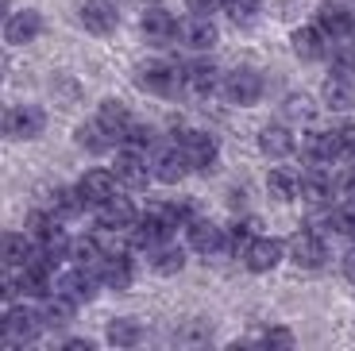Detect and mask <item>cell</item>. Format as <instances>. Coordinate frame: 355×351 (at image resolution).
<instances>
[{"mask_svg":"<svg viewBox=\"0 0 355 351\" xmlns=\"http://www.w3.org/2000/svg\"><path fill=\"white\" fill-rule=\"evenodd\" d=\"M135 81L147 93H155V97H170L178 89H186V74L178 70V66H170V62H143L139 70H135Z\"/></svg>","mask_w":355,"mask_h":351,"instance_id":"1","label":"cell"},{"mask_svg":"<svg viewBox=\"0 0 355 351\" xmlns=\"http://www.w3.org/2000/svg\"><path fill=\"white\" fill-rule=\"evenodd\" d=\"M112 174H116V185H124V189H143V185L151 182V162L143 158L139 147H124L112 162Z\"/></svg>","mask_w":355,"mask_h":351,"instance_id":"2","label":"cell"},{"mask_svg":"<svg viewBox=\"0 0 355 351\" xmlns=\"http://www.w3.org/2000/svg\"><path fill=\"white\" fill-rule=\"evenodd\" d=\"M39 332H43V316H39L35 309L16 305V309H8V313H4V340H12V343H31Z\"/></svg>","mask_w":355,"mask_h":351,"instance_id":"3","label":"cell"},{"mask_svg":"<svg viewBox=\"0 0 355 351\" xmlns=\"http://www.w3.org/2000/svg\"><path fill=\"white\" fill-rule=\"evenodd\" d=\"M220 89L232 105H255V101L263 97V78H259L255 70H232L228 78L220 81Z\"/></svg>","mask_w":355,"mask_h":351,"instance_id":"4","label":"cell"},{"mask_svg":"<svg viewBox=\"0 0 355 351\" xmlns=\"http://www.w3.org/2000/svg\"><path fill=\"white\" fill-rule=\"evenodd\" d=\"M178 151L189 162V170H209L216 162V139L205 132H186L178 139Z\"/></svg>","mask_w":355,"mask_h":351,"instance_id":"5","label":"cell"},{"mask_svg":"<svg viewBox=\"0 0 355 351\" xmlns=\"http://www.w3.org/2000/svg\"><path fill=\"white\" fill-rule=\"evenodd\" d=\"M290 259L302 266V271H320V266H324V259H329L324 239H320L317 232H297V236L290 239Z\"/></svg>","mask_w":355,"mask_h":351,"instance_id":"6","label":"cell"},{"mask_svg":"<svg viewBox=\"0 0 355 351\" xmlns=\"http://www.w3.org/2000/svg\"><path fill=\"white\" fill-rule=\"evenodd\" d=\"M116 24H120V12L112 0H85L81 4V27L89 35H112Z\"/></svg>","mask_w":355,"mask_h":351,"instance_id":"7","label":"cell"},{"mask_svg":"<svg viewBox=\"0 0 355 351\" xmlns=\"http://www.w3.org/2000/svg\"><path fill=\"white\" fill-rule=\"evenodd\" d=\"M46 132V112L39 105H19L8 112V135L12 139H39Z\"/></svg>","mask_w":355,"mask_h":351,"instance_id":"8","label":"cell"},{"mask_svg":"<svg viewBox=\"0 0 355 351\" xmlns=\"http://www.w3.org/2000/svg\"><path fill=\"white\" fill-rule=\"evenodd\" d=\"M243 263H248V271H255V274L275 271V266L282 263V243L270 239V236H255V239H251V247L243 251Z\"/></svg>","mask_w":355,"mask_h":351,"instance_id":"9","label":"cell"},{"mask_svg":"<svg viewBox=\"0 0 355 351\" xmlns=\"http://www.w3.org/2000/svg\"><path fill=\"white\" fill-rule=\"evenodd\" d=\"M135 220L139 216H135V205L128 201V197H108V201L97 209V224L105 232H128Z\"/></svg>","mask_w":355,"mask_h":351,"instance_id":"10","label":"cell"},{"mask_svg":"<svg viewBox=\"0 0 355 351\" xmlns=\"http://www.w3.org/2000/svg\"><path fill=\"white\" fill-rule=\"evenodd\" d=\"M58 293L70 298L73 305H85V301H93V293H97V274L73 266V271H66L62 278H58Z\"/></svg>","mask_w":355,"mask_h":351,"instance_id":"11","label":"cell"},{"mask_svg":"<svg viewBox=\"0 0 355 351\" xmlns=\"http://www.w3.org/2000/svg\"><path fill=\"white\" fill-rule=\"evenodd\" d=\"M78 189H81V197H85L89 209H101L108 197H116V174L112 170H89V174L78 182Z\"/></svg>","mask_w":355,"mask_h":351,"instance_id":"12","label":"cell"},{"mask_svg":"<svg viewBox=\"0 0 355 351\" xmlns=\"http://www.w3.org/2000/svg\"><path fill=\"white\" fill-rule=\"evenodd\" d=\"M290 43H293V54H297L302 62H320L324 54H329V35H324L317 24L297 27V31L290 35Z\"/></svg>","mask_w":355,"mask_h":351,"instance_id":"13","label":"cell"},{"mask_svg":"<svg viewBox=\"0 0 355 351\" xmlns=\"http://www.w3.org/2000/svg\"><path fill=\"white\" fill-rule=\"evenodd\" d=\"M336 155H340L336 132H313V135H305V143H302L305 166H329Z\"/></svg>","mask_w":355,"mask_h":351,"instance_id":"14","label":"cell"},{"mask_svg":"<svg viewBox=\"0 0 355 351\" xmlns=\"http://www.w3.org/2000/svg\"><path fill=\"white\" fill-rule=\"evenodd\" d=\"M186 174H189V162L182 158V151H178V147L155 151V158H151V178H155V182L174 185V182H182Z\"/></svg>","mask_w":355,"mask_h":351,"instance_id":"15","label":"cell"},{"mask_svg":"<svg viewBox=\"0 0 355 351\" xmlns=\"http://www.w3.org/2000/svg\"><path fill=\"white\" fill-rule=\"evenodd\" d=\"M43 31V16L39 12H8V19H4V39L8 43H16V46H24V43H31V39Z\"/></svg>","mask_w":355,"mask_h":351,"instance_id":"16","label":"cell"},{"mask_svg":"<svg viewBox=\"0 0 355 351\" xmlns=\"http://www.w3.org/2000/svg\"><path fill=\"white\" fill-rule=\"evenodd\" d=\"M352 24H355L352 12H347L340 0H324V4L317 8V27H320L329 39H344L347 31H352Z\"/></svg>","mask_w":355,"mask_h":351,"instance_id":"17","label":"cell"},{"mask_svg":"<svg viewBox=\"0 0 355 351\" xmlns=\"http://www.w3.org/2000/svg\"><path fill=\"white\" fill-rule=\"evenodd\" d=\"M189 247L197 255H216L224 251V228H216L213 220H189Z\"/></svg>","mask_w":355,"mask_h":351,"instance_id":"18","label":"cell"},{"mask_svg":"<svg viewBox=\"0 0 355 351\" xmlns=\"http://www.w3.org/2000/svg\"><path fill=\"white\" fill-rule=\"evenodd\" d=\"M135 278L132 271V259H124V255H105L97 266V282H105L108 290H128Z\"/></svg>","mask_w":355,"mask_h":351,"instance_id":"19","label":"cell"},{"mask_svg":"<svg viewBox=\"0 0 355 351\" xmlns=\"http://www.w3.org/2000/svg\"><path fill=\"white\" fill-rule=\"evenodd\" d=\"M178 39H186V46L193 51H209L216 46V24L209 16H193L189 24H178Z\"/></svg>","mask_w":355,"mask_h":351,"instance_id":"20","label":"cell"},{"mask_svg":"<svg viewBox=\"0 0 355 351\" xmlns=\"http://www.w3.org/2000/svg\"><path fill=\"white\" fill-rule=\"evenodd\" d=\"M143 35L151 39V43H174L178 39V19L170 16L166 8H151L147 16H143Z\"/></svg>","mask_w":355,"mask_h":351,"instance_id":"21","label":"cell"},{"mask_svg":"<svg viewBox=\"0 0 355 351\" xmlns=\"http://www.w3.org/2000/svg\"><path fill=\"white\" fill-rule=\"evenodd\" d=\"M259 151L266 158H286L293 151V135L286 123H266L263 132H259Z\"/></svg>","mask_w":355,"mask_h":351,"instance_id":"22","label":"cell"},{"mask_svg":"<svg viewBox=\"0 0 355 351\" xmlns=\"http://www.w3.org/2000/svg\"><path fill=\"white\" fill-rule=\"evenodd\" d=\"M31 251H35V239L27 232H12V236L0 239V263L4 266H27Z\"/></svg>","mask_w":355,"mask_h":351,"instance_id":"23","label":"cell"},{"mask_svg":"<svg viewBox=\"0 0 355 351\" xmlns=\"http://www.w3.org/2000/svg\"><path fill=\"white\" fill-rule=\"evenodd\" d=\"M73 301L62 298V293H46L43 298V309H39V316H43V328H62L73 320Z\"/></svg>","mask_w":355,"mask_h":351,"instance_id":"24","label":"cell"},{"mask_svg":"<svg viewBox=\"0 0 355 351\" xmlns=\"http://www.w3.org/2000/svg\"><path fill=\"white\" fill-rule=\"evenodd\" d=\"M320 97H324V105L329 108H355V85L352 78H344V74H332L329 81H324V89H320Z\"/></svg>","mask_w":355,"mask_h":351,"instance_id":"25","label":"cell"},{"mask_svg":"<svg viewBox=\"0 0 355 351\" xmlns=\"http://www.w3.org/2000/svg\"><path fill=\"white\" fill-rule=\"evenodd\" d=\"M97 123L105 128L108 135H112V139H124V132L132 128V112H128L120 101H105V105H101V112H97Z\"/></svg>","mask_w":355,"mask_h":351,"instance_id":"26","label":"cell"},{"mask_svg":"<svg viewBox=\"0 0 355 351\" xmlns=\"http://www.w3.org/2000/svg\"><path fill=\"white\" fill-rule=\"evenodd\" d=\"M186 89L189 93H213L216 85H220V70H216V66H209V62H193V66H186Z\"/></svg>","mask_w":355,"mask_h":351,"instance_id":"27","label":"cell"},{"mask_svg":"<svg viewBox=\"0 0 355 351\" xmlns=\"http://www.w3.org/2000/svg\"><path fill=\"white\" fill-rule=\"evenodd\" d=\"M73 259V266H81V271H97L101 259H105V251H101V243L93 236H81V239H70V251H66Z\"/></svg>","mask_w":355,"mask_h":351,"instance_id":"28","label":"cell"},{"mask_svg":"<svg viewBox=\"0 0 355 351\" xmlns=\"http://www.w3.org/2000/svg\"><path fill=\"white\" fill-rule=\"evenodd\" d=\"M266 189H270V197H275V201H293V197L302 194V182H297V178L290 174V170H270V174H266Z\"/></svg>","mask_w":355,"mask_h":351,"instance_id":"29","label":"cell"},{"mask_svg":"<svg viewBox=\"0 0 355 351\" xmlns=\"http://www.w3.org/2000/svg\"><path fill=\"white\" fill-rule=\"evenodd\" d=\"M151 266H155V274H178L186 266V251L159 243V247H151Z\"/></svg>","mask_w":355,"mask_h":351,"instance_id":"30","label":"cell"},{"mask_svg":"<svg viewBox=\"0 0 355 351\" xmlns=\"http://www.w3.org/2000/svg\"><path fill=\"white\" fill-rule=\"evenodd\" d=\"M302 194L309 205H324L332 197V182L320 174V166H309V174H305V182H302Z\"/></svg>","mask_w":355,"mask_h":351,"instance_id":"31","label":"cell"},{"mask_svg":"<svg viewBox=\"0 0 355 351\" xmlns=\"http://www.w3.org/2000/svg\"><path fill=\"white\" fill-rule=\"evenodd\" d=\"M78 143H81L85 151H93V155H105V151L112 147L116 139L105 132V128H101L97 120H93V123H81V128H78Z\"/></svg>","mask_w":355,"mask_h":351,"instance_id":"32","label":"cell"},{"mask_svg":"<svg viewBox=\"0 0 355 351\" xmlns=\"http://www.w3.org/2000/svg\"><path fill=\"white\" fill-rule=\"evenodd\" d=\"M139 340H143V328L135 320H128V316H120V320L108 325V343L112 348H135Z\"/></svg>","mask_w":355,"mask_h":351,"instance_id":"33","label":"cell"},{"mask_svg":"<svg viewBox=\"0 0 355 351\" xmlns=\"http://www.w3.org/2000/svg\"><path fill=\"white\" fill-rule=\"evenodd\" d=\"M329 228L344 239H355V201H344L336 212H329Z\"/></svg>","mask_w":355,"mask_h":351,"instance_id":"34","label":"cell"},{"mask_svg":"<svg viewBox=\"0 0 355 351\" xmlns=\"http://www.w3.org/2000/svg\"><path fill=\"white\" fill-rule=\"evenodd\" d=\"M54 209H58V216H62V220H70V216H81L89 205H85V197H81V189H58Z\"/></svg>","mask_w":355,"mask_h":351,"instance_id":"35","label":"cell"},{"mask_svg":"<svg viewBox=\"0 0 355 351\" xmlns=\"http://www.w3.org/2000/svg\"><path fill=\"white\" fill-rule=\"evenodd\" d=\"M251 239H255V224H236V228H228V236H224V247L243 259V251L251 247Z\"/></svg>","mask_w":355,"mask_h":351,"instance_id":"36","label":"cell"},{"mask_svg":"<svg viewBox=\"0 0 355 351\" xmlns=\"http://www.w3.org/2000/svg\"><path fill=\"white\" fill-rule=\"evenodd\" d=\"M220 4L228 8V16L236 24H255V16H259V0H220Z\"/></svg>","mask_w":355,"mask_h":351,"instance_id":"37","label":"cell"},{"mask_svg":"<svg viewBox=\"0 0 355 351\" xmlns=\"http://www.w3.org/2000/svg\"><path fill=\"white\" fill-rule=\"evenodd\" d=\"M332 74H344V78L355 74V46L352 43H340L336 51H332Z\"/></svg>","mask_w":355,"mask_h":351,"instance_id":"38","label":"cell"},{"mask_svg":"<svg viewBox=\"0 0 355 351\" xmlns=\"http://www.w3.org/2000/svg\"><path fill=\"white\" fill-rule=\"evenodd\" d=\"M263 343L266 348H293V332L290 328H270V332H263Z\"/></svg>","mask_w":355,"mask_h":351,"instance_id":"39","label":"cell"},{"mask_svg":"<svg viewBox=\"0 0 355 351\" xmlns=\"http://www.w3.org/2000/svg\"><path fill=\"white\" fill-rule=\"evenodd\" d=\"M336 143H340V155H355V123L340 128V132H336Z\"/></svg>","mask_w":355,"mask_h":351,"instance_id":"40","label":"cell"},{"mask_svg":"<svg viewBox=\"0 0 355 351\" xmlns=\"http://www.w3.org/2000/svg\"><path fill=\"white\" fill-rule=\"evenodd\" d=\"M16 293H19V282L8 271H0V301H12Z\"/></svg>","mask_w":355,"mask_h":351,"instance_id":"41","label":"cell"},{"mask_svg":"<svg viewBox=\"0 0 355 351\" xmlns=\"http://www.w3.org/2000/svg\"><path fill=\"white\" fill-rule=\"evenodd\" d=\"M186 8L193 12V16H213V12L220 8V0H186Z\"/></svg>","mask_w":355,"mask_h":351,"instance_id":"42","label":"cell"},{"mask_svg":"<svg viewBox=\"0 0 355 351\" xmlns=\"http://www.w3.org/2000/svg\"><path fill=\"white\" fill-rule=\"evenodd\" d=\"M344 274H347V278L355 282V251H352V255H347V259H344Z\"/></svg>","mask_w":355,"mask_h":351,"instance_id":"43","label":"cell"},{"mask_svg":"<svg viewBox=\"0 0 355 351\" xmlns=\"http://www.w3.org/2000/svg\"><path fill=\"white\" fill-rule=\"evenodd\" d=\"M8 12H12V0H0V19H8Z\"/></svg>","mask_w":355,"mask_h":351,"instance_id":"44","label":"cell"},{"mask_svg":"<svg viewBox=\"0 0 355 351\" xmlns=\"http://www.w3.org/2000/svg\"><path fill=\"white\" fill-rule=\"evenodd\" d=\"M4 70H8V62H4V54H0V81H4Z\"/></svg>","mask_w":355,"mask_h":351,"instance_id":"45","label":"cell"},{"mask_svg":"<svg viewBox=\"0 0 355 351\" xmlns=\"http://www.w3.org/2000/svg\"><path fill=\"white\" fill-rule=\"evenodd\" d=\"M0 336H4V313H0Z\"/></svg>","mask_w":355,"mask_h":351,"instance_id":"46","label":"cell"},{"mask_svg":"<svg viewBox=\"0 0 355 351\" xmlns=\"http://www.w3.org/2000/svg\"><path fill=\"white\" fill-rule=\"evenodd\" d=\"M347 35H352V43H355V24H352V31H347Z\"/></svg>","mask_w":355,"mask_h":351,"instance_id":"47","label":"cell"},{"mask_svg":"<svg viewBox=\"0 0 355 351\" xmlns=\"http://www.w3.org/2000/svg\"><path fill=\"white\" fill-rule=\"evenodd\" d=\"M0 343H4V336H0Z\"/></svg>","mask_w":355,"mask_h":351,"instance_id":"48","label":"cell"}]
</instances>
